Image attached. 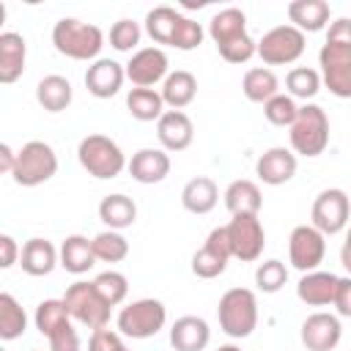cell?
<instances>
[{
  "mask_svg": "<svg viewBox=\"0 0 351 351\" xmlns=\"http://www.w3.org/2000/svg\"><path fill=\"white\" fill-rule=\"evenodd\" d=\"M208 36L217 44L219 55L228 63H247L252 55H258V41L247 33V16L241 8H222L208 22Z\"/></svg>",
  "mask_w": 351,
  "mask_h": 351,
  "instance_id": "cell-1",
  "label": "cell"
},
{
  "mask_svg": "<svg viewBox=\"0 0 351 351\" xmlns=\"http://www.w3.org/2000/svg\"><path fill=\"white\" fill-rule=\"evenodd\" d=\"M52 44L60 55H66L71 60H99V52L104 47V33L96 25L66 16V19L55 22Z\"/></svg>",
  "mask_w": 351,
  "mask_h": 351,
  "instance_id": "cell-2",
  "label": "cell"
},
{
  "mask_svg": "<svg viewBox=\"0 0 351 351\" xmlns=\"http://www.w3.org/2000/svg\"><path fill=\"white\" fill-rule=\"evenodd\" d=\"M217 315L228 337H236V340L250 337L258 326V299L250 288H230L222 293Z\"/></svg>",
  "mask_w": 351,
  "mask_h": 351,
  "instance_id": "cell-3",
  "label": "cell"
},
{
  "mask_svg": "<svg viewBox=\"0 0 351 351\" xmlns=\"http://www.w3.org/2000/svg\"><path fill=\"white\" fill-rule=\"evenodd\" d=\"M291 148L299 156H318L329 145V118L318 104H304L296 112V121L291 123Z\"/></svg>",
  "mask_w": 351,
  "mask_h": 351,
  "instance_id": "cell-4",
  "label": "cell"
},
{
  "mask_svg": "<svg viewBox=\"0 0 351 351\" xmlns=\"http://www.w3.org/2000/svg\"><path fill=\"white\" fill-rule=\"evenodd\" d=\"M77 159H80V165L93 178H115L129 165L123 151H121V145L115 140H110L107 134H88V137H82L80 148H77Z\"/></svg>",
  "mask_w": 351,
  "mask_h": 351,
  "instance_id": "cell-5",
  "label": "cell"
},
{
  "mask_svg": "<svg viewBox=\"0 0 351 351\" xmlns=\"http://www.w3.org/2000/svg\"><path fill=\"white\" fill-rule=\"evenodd\" d=\"M58 173V154L44 140H30L16 151V165L11 178L19 186H38Z\"/></svg>",
  "mask_w": 351,
  "mask_h": 351,
  "instance_id": "cell-6",
  "label": "cell"
},
{
  "mask_svg": "<svg viewBox=\"0 0 351 351\" xmlns=\"http://www.w3.org/2000/svg\"><path fill=\"white\" fill-rule=\"evenodd\" d=\"M63 302H66L71 318L80 321V324L88 326V329H104V326L110 324V310H112V307L101 299V293L96 291L93 282H85V280L71 282V285L66 288Z\"/></svg>",
  "mask_w": 351,
  "mask_h": 351,
  "instance_id": "cell-7",
  "label": "cell"
},
{
  "mask_svg": "<svg viewBox=\"0 0 351 351\" xmlns=\"http://www.w3.org/2000/svg\"><path fill=\"white\" fill-rule=\"evenodd\" d=\"M165 321L167 307L159 299H137L118 313V332L132 340H145L165 329Z\"/></svg>",
  "mask_w": 351,
  "mask_h": 351,
  "instance_id": "cell-8",
  "label": "cell"
},
{
  "mask_svg": "<svg viewBox=\"0 0 351 351\" xmlns=\"http://www.w3.org/2000/svg\"><path fill=\"white\" fill-rule=\"evenodd\" d=\"M321 80L337 99H351V44L326 41L318 52Z\"/></svg>",
  "mask_w": 351,
  "mask_h": 351,
  "instance_id": "cell-9",
  "label": "cell"
},
{
  "mask_svg": "<svg viewBox=\"0 0 351 351\" xmlns=\"http://www.w3.org/2000/svg\"><path fill=\"white\" fill-rule=\"evenodd\" d=\"M304 52V33L296 30L293 25H280L263 33L258 41V55L266 66H288L296 63Z\"/></svg>",
  "mask_w": 351,
  "mask_h": 351,
  "instance_id": "cell-10",
  "label": "cell"
},
{
  "mask_svg": "<svg viewBox=\"0 0 351 351\" xmlns=\"http://www.w3.org/2000/svg\"><path fill=\"white\" fill-rule=\"evenodd\" d=\"M326 236L313 225H296L288 236V261L302 274L315 271L326 255Z\"/></svg>",
  "mask_w": 351,
  "mask_h": 351,
  "instance_id": "cell-11",
  "label": "cell"
},
{
  "mask_svg": "<svg viewBox=\"0 0 351 351\" xmlns=\"http://www.w3.org/2000/svg\"><path fill=\"white\" fill-rule=\"evenodd\" d=\"M225 228H228L233 258H239L244 263H252V261L261 258V252L266 247V233H263V225H261L258 214H239Z\"/></svg>",
  "mask_w": 351,
  "mask_h": 351,
  "instance_id": "cell-12",
  "label": "cell"
},
{
  "mask_svg": "<svg viewBox=\"0 0 351 351\" xmlns=\"http://www.w3.org/2000/svg\"><path fill=\"white\" fill-rule=\"evenodd\" d=\"M351 217V200L343 189H324L315 200H313V228H318L324 236H335L340 230H346Z\"/></svg>",
  "mask_w": 351,
  "mask_h": 351,
  "instance_id": "cell-13",
  "label": "cell"
},
{
  "mask_svg": "<svg viewBox=\"0 0 351 351\" xmlns=\"http://www.w3.org/2000/svg\"><path fill=\"white\" fill-rule=\"evenodd\" d=\"M233 258L230 250V239H228V228H214L206 239V244L192 255V271L200 280H214L228 269V261Z\"/></svg>",
  "mask_w": 351,
  "mask_h": 351,
  "instance_id": "cell-14",
  "label": "cell"
},
{
  "mask_svg": "<svg viewBox=\"0 0 351 351\" xmlns=\"http://www.w3.org/2000/svg\"><path fill=\"white\" fill-rule=\"evenodd\" d=\"M167 55L159 47H143L137 49L126 63V77L134 82V88H151L159 80H167Z\"/></svg>",
  "mask_w": 351,
  "mask_h": 351,
  "instance_id": "cell-15",
  "label": "cell"
},
{
  "mask_svg": "<svg viewBox=\"0 0 351 351\" xmlns=\"http://www.w3.org/2000/svg\"><path fill=\"white\" fill-rule=\"evenodd\" d=\"M343 337V326L332 313H313L302 324V343L307 351H335Z\"/></svg>",
  "mask_w": 351,
  "mask_h": 351,
  "instance_id": "cell-16",
  "label": "cell"
},
{
  "mask_svg": "<svg viewBox=\"0 0 351 351\" xmlns=\"http://www.w3.org/2000/svg\"><path fill=\"white\" fill-rule=\"evenodd\" d=\"M126 80V66H121L118 60H110V58H99L88 66L85 71V88L90 96L96 99H110L121 90Z\"/></svg>",
  "mask_w": 351,
  "mask_h": 351,
  "instance_id": "cell-17",
  "label": "cell"
},
{
  "mask_svg": "<svg viewBox=\"0 0 351 351\" xmlns=\"http://www.w3.org/2000/svg\"><path fill=\"white\" fill-rule=\"evenodd\" d=\"M156 137L165 151H186L195 140V126L186 112L181 110H165V115L156 121Z\"/></svg>",
  "mask_w": 351,
  "mask_h": 351,
  "instance_id": "cell-18",
  "label": "cell"
},
{
  "mask_svg": "<svg viewBox=\"0 0 351 351\" xmlns=\"http://www.w3.org/2000/svg\"><path fill=\"white\" fill-rule=\"evenodd\" d=\"M126 167L137 184H159L170 176V156L165 148H140Z\"/></svg>",
  "mask_w": 351,
  "mask_h": 351,
  "instance_id": "cell-19",
  "label": "cell"
},
{
  "mask_svg": "<svg viewBox=\"0 0 351 351\" xmlns=\"http://www.w3.org/2000/svg\"><path fill=\"white\" fill-rule=\"evenodd\" d=\"M255 173L263 184L269 186H280L288 184L296 176V154L288 148H269L261 154V159L255 162Z\"/></svg>",
  "mask_w": 351,
  "mask_h": 351,
  "instance_id": "cell-20",
  "label": "cell"
},
{
  "mask_svg": "<svg viewBox=\"0 0 351 351\" xmlns=\"http://www.w3.org/2000/svg\"><path fill=\"white\" fill-rule=\"evenodd\" d=\"M337 274L332 271H307L302 274L299 285H296V296L310 304V307H326L335 302V291H337Z\"/></svg>",
  "mask_w": 351,
  "mask_h": 351,
  "instance_id": "cell-21",
  "label": "cell"
},
{
  "mask_svg": "<svg viewBox=\"0 0 351 351\" xmlns=\"http://www.w3.org/2000/svg\"><path fill=\"white\" fill-rule=\"evenodd\" d=\"M25 58H27V44L19 33H0V82L11 85L25 74Z\"/></svg>",
  "mask_w": 351,
  "mask_h": 351,
  "instance_id": "cell-22",
  "label": "cell"
},
{
  "mask_svg": "<svg viewBox=\"0 0 351 351\" xmlns=\"http://www.w3.org/2000/svg\"><path fill=\"white\" fill-rule=\"evenodd\" d=\"M211 340V329L197 315H181L170 326V346L176 351H203Z\"/></svg>",
  "mask_w": 351,
  "mask_h": 351,
  "instance_id": "cell-23",
  "label": "cell"
},
{
  "mask_svg": "<svg viewBox=\"0 0 351 351\" xmlns=\"http://www.w3.org/2000/svg\"><path fill=\"white\" fill-rule=\"evenodd\" d=\"M19 263H22V271L25 274L44 277V274H49L60 263V250H55V244L47 241V239H30L22 247Z\"/></svg>",
  "mask_w": 351,
  "mask_h": 351,
  "instance_id": "cell-24",
  "label": "cell"
},
{
  "mask_svg": "<svg viewBox=\"0 0 351 351\" xmlns=\"http://www.w3.org/2000/svg\"><path fill=\"white\" fill-rule=\"evenodd\" d=\"M332 8L324 0H293L288 3V19L302 33H318L329 25Z\"/></svg>",
  "mask_w": 351,
  "mask_h": 351,
  "instance_id": "cell-25",
  "label": "cell"
},
{
  "mask_svg": "<svg viewBox=\"0 0 351 351\" xmlns=\"http://www.w3.org/2000/svg\"><path fill=\"white\" fill-rule=\"evenodd\" d=\"M219 203V189L208 176H197L184 184L181 189V206L189 214H208Z\"/></svg>",
  "mask_w": 351,
  "mask_h": 351,
  "instance_id": "cell-26",
  "label": "cell"
},
{
  "mask_svg": "<svg viewBox=\"0 0 351 351\" xmlns=\"http://www.w3.org/2000/svg\"><path fill=\"white\" fill-rule=\"evenodd\" d=\"M159 93H162V99H165V104L170 110H184L197 96V80H195L192 71L178 69V71L167 74V80L162 82V90Z\"/></svg>",
  "mask_w": 351,
  "mask_h": 351,
  "instance_id": "cell-27",
  "label": "cell"
},
{
  "mask_svg": "<svg viewBox=\"0 0 351 351\" xmlns=\"http://www.w3.org/2000/svg\"><path fill=\"white\" fill-rule=\"evenodd\" d=\"M222 197H225V208H228L233 217H239V214H258L261 206H263L261 189H258V184L250 181V178L233 181V184L225 189Z\"/></svg>",
  "mask_w": 351,
  "mask_h": 351,
  "instance_id": "cell-28",
  "label": "cell"
},
{
  "mask_svg": "<svg viewBox=\"0 0 351 351\" xmlns=\"http://www.w3.org/2000/svg\"><path fill=\"white\" fill-rule=\"evenodd\" d=\"M93 263H96L93 241H88L80 233L66 236V241L60 244V266L71 274H85L88 269H93Z\"/></svg>",
  "mask_w": 351,
  "mask_h": 351,
  "instance_id": "cell-29",
  "label": "cell"
},
{
  "mask_svg": "<svg viewBox=\"0 0 351 351\" xmlns=\"http://www.w3.org/2000/svg\"><path fill=\"white\" fill-rule=\"evenodd\" d=\"M71 82L60 74H47L38 85H36V99L47 112H63L71 104Z\"/></svg>",
  "mask_w": 351,
  "mask_h": 351,
  "instance_id": "cell-30",
  "label": "cell"
},
{
  "mask_svg": "<svg viewBox=\"0 0 351 351\" xmlns=\"http://www.w3.org/2000/svg\"><path fill=\"white\" fill-rule=\"evenodd\" d=\"M99 219L110 228V230H123L129 225H134L137 219V206L132 197L126 195H107L99 203Z\"/></svg>",
  "mask_w": 351,
  "mask_h": 351,
  "instance_id": "cell-31",
  "label": "cell"
},
{
  "mask_svg": "<svg viewBox=\"0 0 351 351\" xmlns=\"http://www.w3.org/2000/svg\"><path fill=\"white\" fill-rule=\"evenodd\" d=\"M241 90H244V96H247L250 101L266 104L269 99H274V96L280 93V80H277V74H274L271 69L255 66V69H250V71L244 74Z\"/></svg>",
  "mask_w": 351,
  "mask_h": 351,
  "instance_id": "cell-32",
  "label": "cell"
},
{
  "mask_svg": "<svg viewBox=\"0 0 351 351\" xmlns=\"http://www.w3.org/2000/svg\"><path fill=\"white\" fill-rule=\"evenodd\" d=\"M126 110L134 121H159L165 115V99L154 88H132L126 96Z\"/></svg>",
  "mask_w": 351,
  "mask_h": 351,
  "instance_id": "cell-33",
  "label": "cell"
},
{
  "mask_svg": "<svg viewBox=\"0 0 351 351\" xmlns=\"http://www.w3.org/2000/svg\"><path fill=\"white\" fill-rule=\"evenodd\" d=\"M181 11L170 8V5H156L145 14V33L156 41V44H167L173 47V36H176V27L181 22Z\"/></svg>",
  "mask_w": 351,
  "mask_h": 351,
  "instance_id": "cell-34",
  "label": "cell"
},
{
  "mask_svg": "<svg viewBox=\"0 0 351 351\" xmlns=\"http://www.w3.org/2000/svg\"><path fill=\"white\" fill-rule=\"evenodd\" d=\"M27 329V315L11 293H0V340H16Z\"/></svg>",
  "mask_w": 351,
  "mask_h": 351,
  "instance_id": "cell-35",
  "label": "cell"
},
{
  "mask_svg": "<svg viewBox=\"0 0 351 351\" xmlns=\"http://www.w3.org/2000/svg\"><path fill=\"white\" fill-rule=\"evenodd\" d=\"M33 321H36V329H38L44 337H49V335H55L60 326L71 324V313H69V307H66L63 299H44V302L36 307Z\"/></svg>",
  "mask_w": 351,
  "mask_h": 351,
  "instance_id": "cell-36",
  "label": "cell"
},
{
  "mask_svg": "<svg viewBox=\"0 0 351 351\" xmlns=\"http://www.w3.org/2000/svg\"><path fill=\"white\" fill-rule=\"evenodd\" d=\"M321 74L315 69H307V66H296L288 71L285 77V88H288V96L291 99H313L318 90H321Z\"/></svg>",
  "mask_w": 351,
  "mask_h": 351,
  "instance_id": "cell-37",
  "label": "cell"
},
{
  "mask_svg": "<svg viewBox=\"0 0 351 351\" xmlns=\"http://www.w3.org/2000/svg\"><path fill=\"white\" fill-rule=\"evenodd\" d=\"M93 252H96V261H104V263H118L129 255V241L118 233V230H101L96 233L93 239Z\"/></svg>",
  "mask_w": 351,
  "mask_h": 351,
  "instance_id": "cell-38",
  "label": "cell"
},
{
  "mask_svg": "<svg viewBox=\"0 0 351 351\" xmlns=\"http://www.w3.org/2000/svg\"><path fill=\"white\" fill-rule=\"evenodd\" d=\"M93 285H96V291L101 293V299L110 304V307H115V304H121L123 299H126V293H129V280L121 274V271H101L96 280H93Z\"/></svg>",
  "mask_w": 351,
  "mask_h": 351,
  "instance_id": "cell-39",
  "label": "cell"
},
{
  "mask_svg": "<svg viewBox=\"0 0 351 351\" xmlns=\"http://www.w3.org/2000/svg\"><path fill=\"white\" fill-rule=\"evenodd\" d=\"M288 280V269L282 261L271 258V261H263L258 269H255V285L263 291V293H277Z\"/></svg>",
  "mask_w": 351,
  "mask_h": 351,
  "instance_id": "cell-40",
  "label": "cell"
},
{
  "mask_svg": "<svg viewBox=\"0 0 351 351\" xmlns=\"http://www.w3.org/2000/svg\"><path fill=\"white\" fill-rule=\"evenodd\" d=\"M296 112H299V107H296V101L288 93H277L274 99H269L263 104V115L274 126H288L291 129V123L296 121Z\"/></svg>",
  "mask_w": 351,
  "mask_h": 351,
  "instance_id": "cell-41",
  "label": "cell"
},
{
  "mask_svg": "<svg viewBox=\"0 0 351 351\" xmlns=\"http://www.w3.org/2000/svg\"><path fill=\"white\" fill-rule=\"evenodd\" d=\"M140 36H143V30H140V25L134 19H118L110 27V44L118 52H132L140 44Z\"/></svg>",
  "mask_w": 351,
  "mask_h": 351,
  "instance_id": "cell-42",
  "label": "cell"
},
{
  "mask_svg": "<svg viewBox=\"0 0 351 351\" xmlns=\"http://www.w3.org/2000/svg\"><path fill=\"white\" fill-rule=\"evenodd\" d=\"M203 44V27L200 22L189 19V16H181L178 27H176V36H173V47L181 49V52H189V49H197Z\"/></svg>",
  "mask_w": 351,
  "mask_h": 351,
  "instance_id": "cell-43",
  "label": "cell"
},
{
  "mask_svg": "<svg viewBox=\"0 0 351 351\" xmlns=\"http://www.w3.org/2000/svg\"><path fill=\"white\" fill-rule=\"evenodd\" d=\"M126 346H123V340H121V335L118 332H112V329H93V335H90V340H88V351H123Z\"/></svg>",
  "mask_w": 351,
  "mask_h": 351,
  "instance_id": "cell-44",
  "label": "cell"
},
{
  "mask_svg": "<svg viewBox=\"0 0 351 351\" xmlns=\"http://www.w3.org/2000/svg\"><path fill=\"white\" fill-rule=\"evenodd\" d=\"M47 340H49V351H80V335H77V329L71 324L60 326Z\"/></svg>",
  "mask_w": 351,
  "mask_h": 351,
  "instance_id": "cell-45",
  "label": "cell"
},
{
  "mask_svg": "<svg viewBox=\"0 0 351 351\" xmlns=\"http://www.w3.org/2000/svg\"><path fill=\"white\" fill-rule=\"evenodd\" d=\"M332 304L337 307V313L343 318H351V274L337 280V291H335V302Z\"/></svg>",
  "mask_w": 351,
  "mask_h": 351,
  "instance_id": "cell-46",
  "label": "cell"
},
{
  "mask_svg": "<svg viewBox=\"0 0 351 351\" xmlns=\"http://www.w3.org/2000/svg\"><path fill=\"white\" fill-rule=\"evenodd\" d=\"M19 255H22V252H19L16 241H14V236L0 233V269H11Z\"/></svg>",
  "mask_w": 351,
  "mask_h": 351,
  "instance_id": "cell-47",
  "label": "cell"
},
{
  "mask_svg": "<svg viewBox=\"0 0 351 351\" xmlns=\"http://www.w3.org/2000/svg\"><path fill=\"white\" fill-rule=\"evenodd\" d=\"M326 41H335V44H351V19H348V16L335 19V22L329 25Z\"/></svg>",
  "mask_w": 351,
  "mask_h": 351,
  "instance_id": "cell-48",
  "label": "cell"
},
{
  "mask_svg": "<svg viewBox=\"0 0 351 351\" xmlns=\"http://www.w3.org/2000/svg\"><path fill=\"white\" fill-rule=\"evenodd\" d=\"M14 165H16V154L11 151L8 143H3V145H0V170L11 176V173H14Z\"/></svg>",
  "mask_w": 351,
  "mask_h": 351,
  "instance_id": "cell-49",
  "label": "cell"
},
{
  "mask_svg": "<svg viewBox=\"0 0 351 351\" xmlns=\"http://www.w3.org/2000/svg\"><path fill=\"white\" fill-rule=\"evenodd\" d=\"M340 263H343L346 271L351 274V228L346 230V241H343V247H340Z\"/></svg>",
  "mask_w": 351,
  "mask_h": 351,
  "instance_id": "cell-50",
  "label": "cell"
},
{
  "mask_svg": "<svg viewBox=\"0 0 351 351\" xmlns=\"http://www.w3.org/2000/svg\"><path fill=\"white\" fill-rule=\"evenodd\" d=\"M217 351H241V348H239V346H233V343H228V346H219Z\"/></svg>",
  "mask_w": 351,
  "mask_h": 351,
  "instance_id": "cell-51",
  "label": "cell"
},
{
  "mask_svg": "<svg viewBox=\"0 0 351 351\" xmlns=\"http://www.w3.org/2000/svg\"><path fill=\"white\" fill-rule=\"evenodd\" d=\"M123 351H129V348H123Z\"/></svg>",
  "mask_w": 351,
  "mask_h": 351,
  "instance_id": "cell-52",
  "label": "cell"
},
{
  "mask_svg": "<svg viewBox=\"0 0 351 351\" xmlns=\"http://www.w3.org/2000/svg\"><path fill=\"white\" fill-rule=\"evenodd\" d=\"M33 351H38V348H33Z\"/></svg>",
  "mask_w": 351,
  "mask_h": 351,
  "instance_id": "cell-53",
  "label": "cell"
},
{
  "mask_svg": "<svg viewBox=\"0 0 351 351\" xmlns=\"http://www.w3.org/2000/svg\"><path fill=\"white\" fill-rule=\"evenodd\" d=\"M0 351H3V348H0Z\"/></svg>",
  "mask_w": 351,
  "mask_h": 351,
  "instance_id": "cell-54",
  "label": "cell"
}]
</instances>
